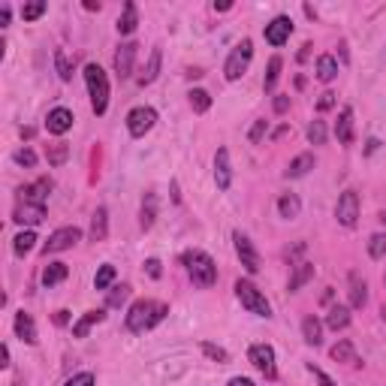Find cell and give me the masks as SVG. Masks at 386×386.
Wrapping results in <instances>:
<instances>
[{"instance_id":"1","label":"cell","mask_w":386,"mask_h":386,"mask_svg":"<svg viewBox=\"0 0 386 386\" xmlns=\"http://www.w3.org/2000/svg\"><path fill=\"white\" fill-rule=\"evenodd\" d=\"M166 314H169V305H163V302H151V299H139V302L130 305L127 320H124V323H127L130 332L142 335V332H148V329H154Z\"/></svg>"},{"instance_id":"2","label":"cell","mask_w":386,"mask_h":386,"mask_svg":"<svg viewBox=\"0 0 386 386\" xmlns=\"http://www.w3.org/2000/svg\"><path fill=\"white\" fill-rule=\"evenodd\" d=\"M181 263H185L190 281L197 283V287L209 290L218 283V266H214V259L206 254V251H185L181 254Z\"/></svg>"},{"instance_id":"3","label":"cell","mask_w":386,"mask_h":386,"mask_svg":"<svg viewBox=\"0 0 386 386\" xmlns=\"http://www.w3.org/2000/svg\"><path fill=\"white\" fill-rule=\"evenodd\" d=\"M85 85L90 94V109L94 115H106L109 109V78L100 64H85Z\"/></svg>"},{"instance_id":"4","label":"cell","mask_w":386,"mask_h":386,"mask_svg":"<svg viewBox=\"0 0 386 386\" xmlns=\"http://www.w3.org/2000/svg\"><path fill=\"white\" fill-rule=\"evenodd\" d=\"M235 296H238V302H242L251 314L266 317V320L271 317V305H269V299L263 296V293L257 290V283L245 281V278H238V281H235Z\"/></svg>"},{"instance_id":"5","label":"cell","mask_w":386,"mask_h":386,"mask_svg":"<svg viewBox=\"0 0 386 386\" xmlns=\"http://www.w3.org/2000/svg\"><path fill=\"white\" fill-rule=\"evenodd\" d=\"M251 58H254V42H251V40L235 42V45H233V52H230V58H226V64H223V76H226V82H235V78H242L245 70L251 66Z\"/></svg>"},{"instance_id":"6","label":"cell","mask_w":386,"mask_h":386,"mask_svg":"<svg viewBox=\"0 0 386 386\" xmlns=\"http://www.w3.org/2000/svg\"><path fill=\"white\" fill-rule=\"evenodd\" d=\"M82 238V230L78 226H61V230H54L49 235V242L42 245V254L49 257V254H61V251H70V247Z\"/></svg>"},{"instance_id":"7","label":"cell","mask_w":386,"mask_h":386,"mask_svg":"<svg viewBox=\"0 0 386 386\" xmlns=\"http://www.w3.org/2000/svg\"><path fill=\"white\" fill-rule=\"evenodd\" d=\"M335 218L341 226H356L359 221V193L356 190H344L341 197H338V206H335Z\"/></svg>"},{"instance_id":"8","label":"cell","mask_w":386,"mask_h":386,"mask_svg":"<svg viewBox=\"0 0 386 386\" xmlns=\"http://www.w3.org/2000/svg\"><path fill=\"white\" fill-rule=\"evenodd\" d=\"M154 124H157V112L151 106H136L130 115H127V130H130L133 139H142V136L148 133Z\"/></svg>"},{"instance_id":"9","label":"cell","mask_w":386,"mask_h":386,"mask_svg":"<svg viewBox=\"0 0 386 386\" xmlns=\"http://www.w3.org/2000/svg\"><path fill=\"white\" fill-rule=\"evenodd\" d=\"M233 242H235V254H238V259H242L245 271H247V275H257V271H259V254H257L254 242L245 233H238V230L233 233Z\"/></svg>"},{"instance_id":"10","label":"cell","mask_w":386,"mask_h":386,"mask_svg":"<svg viewBox=\"0 0 386 386\" xmlns=\"http://www.w3.org/2000/svg\"><path fill=\"white\" fill-rule=\"evenodd\" d=\"M247 359L254 362V365L266 374L269 380L278 378V368H275V350H271L269 344H251V350H247Z\"/></svg>"},{"instance_id":"11","label":"cell","mask_w":386,"mask_h":386,"mask_svg":"<svg viewBox=\"0 0 386 386\" xmlns=\"http://www.w3.org/2000/svg\"><path fill=\"white\" fill-rule=\"evenodd\" d=\"M136 52H139V45H136L133 40L118 45V52H115V73H118V78H130V76H133Z\"/></svg>"},{"instance_id":"12","label":"cell","mask_w":386,"mask_h":386,"mask_svg":"<svg viewBox=\"0 0 386 386\" xmlns=\"http://www.w3.org/2000/svg\"><path fill=\"white\" fill-rule=\"evenodd\" d=\"M214 185H218V190H230L233 185V163L226 148H218V154H214Z\"/></svg>"},{"instance_id":"13","label":"cell","mask_w":386,"mask_h":386,"mask_svg":"<svg viewBox=\"0 0 386 386\" xmlns=\"http://www.w3.org/2000/svg\"><path fill=\"white\" fill-rule=\"evenodd\" d=\"M266 42H271V45H283L290 40V33H293V21L287 18V16H278V18H271L269 25H266Z\"/></svg>"},{"instance_id":"14","label":"cell","mask_w":386,"mask_h":386,"mask_svg":"<svg viewBox=\"0 0 386 386\" xmlns=\"http://www.w3.org/2000/svg\"><path fill=\"white\" fill-rule=\"evenodd\" d=\"M73 112L70 109H64V106H58V109H52L49 112V118H45V130H49L52 136H64L66 130L73 127Z\"/></svg>"},{"instance_id":"15","label":"cell","mask_w":386,"mask_h":386,"mask_svg":"<svg viewBox=\"0 0 386 386\" xmlns=\"http://www.w3.org/2000/svg\"><path fill=\"white\" fill-rule=\"evenodd\" d=\"M49 190H52V178H40L33 181V185L21 187V199L30 202V206H45V199H49Z\"/></svg>"},{"instance_id":"16","label":"cell","mask_w":386,"mask_h":386,"mask_svg":"<svg viewBox=\"0 0 386 386\" xmlns=\"http://www.w3.org/2000/svg\"><path fill=\"white\" fill-rule=\"evenodd\" d=\"M335 136L341 145H350L353 142V109L344 106L341 112H338V121H335Z\"/></svg>"},{"instance_id":"17","label":"cell","mask_w":386,"mask_h":386,"mask_svg":"<svg viewBox=\"0 0 386 386\" xmlns=\"http://www.w3.org/2000/svg\"><path fill=\"white\" fill-rule=\"evenodd\" d=\"M16 335L21 338L25 344H37V323H33V317L28 311H18L16 314Z\"/></svg>"},{"instance_id":"18","label":"cell","mask_w":386,"mask_h":386,"mask_svg":"<svg viewBox=\"0 0 386 386\" xmlns=\"http://www.w3.org/2000/svg\"><path fill=\"white\" fill-rule=\"evenodd\" d=\"M13 221L21 223V226H37L45 221V206H30V202H25V206H18L16 214H13Z\"/></svg>"},{"instance_id":"19","label":"cell","mask_w":386,"mask_h":386,"mask_svg":"<svg viewBox=\"0 0 386 386\" xmlns=\"http://www.w3.org/2000/svg\"><path fill=\"white\" fill-rule=\"evenodd\" d=\"M302 338H305V344H311V347H320L323 344V323L317 320L314 314L302 320Z\"/></svg>"},{"instance_id":"20","label":"cell","mask_w":386,"mask_h":386,"mask_svg":"<svg viewBox=\"0 0 386 386\" xmlns=\"http://www.w3.org/2000/svg\"><path fill=\"white\" fill-rule=\"evenodd\" d=\"M106 235H109V211L100 206L94 218H90V242H106Z\"/></svg>"},{"instance_id":"21","label":"cell","mask_w":386,"mask_h":386,"mask_svg":"<svg viewBox=\"0 0 386 386\" xmlns=\"http://www.w3.org/2000/svg\"><path fill=\"white\" fill-rule=\"evenodd\" d=\"M368 302V287L356 271H350V308H365Z\"/></svg>"},{"instance_id":"22","label":"cell","mask_w":386,"mask_h":386,"mask_svg":"<svg viewBox=\"0 0 386 386\" xmlns=\"http://www.w3.org/2000/svg\"><path fill=\"white\" fill-rule=\"evenodd\" d=\"M302 211V199L296 197V193H283V197L278 199V214L283 221H296Z\"/></svg>"},{"instance_id":"23","label":"cell","mask_w":386,"mask_h":386,"mask_svg":"<svg viewBox=\"0 0 386 386\" xmlns=\"http://www.w3.org/2000/svg\"><path fill=\"white\" fill-rule=\"evenodd\" d=\"M326 326L338 332V329H347L350 326V305H332L326 314Z\"/></svg>"},{"instance_id":"24","label":"cell","mask_w":386,"mask_h":386,"mask_svg":"<svg viewBox=\"0 0 386 386\" xmlns=\"http://www.w3.org/2000/svg\"><path fill=\"white\" fill-rule=\"evenodd\" d=\"M136 28H139V9H136V4H124V13H121V18H118V33H133Z\"/></svg>"},{"instance_id":"25","label":"cell","mask_w":386,"mask_h":386,"mask_svg":"<svg viewBox=\"0 0 386 386\" xmlns=\"http://www.w3.org/2000/svg\"><path fill=\"white\" fill-rule=\"evenodd\" d=\"M311 278H314V263H299L296 269H293L287 290H290V293H296V290H302V287H305V283H308Z\"/></svg>"},{"instance_id":"26","label":"cell","mask_w":386,"mask_h":386,"mask_svg":"<svg viewBox=\"0 0 386 386\" xmlns=\"http://www.w3.org/2000/svg\"><path fill=\"white\" fill-rule=\"evenodd\" d=\"M103 320H106V314H103V311H88V314L82 317V320H78V323L73 326V335H76V338H88L90 329H94L97 323H103Z\"/></svg>"},{"instance_id":"27","label":"cell","mask_w":386,"mask_h":386,"mask_svg":"<svg viewBox=\"0 0 386 386\" xmlns=\"http://www.w3.org/2000/svg\"><path fill=\"white\" fill-rule=\"evenodd\" d=\"M157 221V197L154 193H145V199H142V211H139V223H142V230H151Z\"/></svg>"},{"instance_id":"28","label":"cell","mask_w":386,"mask_h":386,"mask_svg":"<svg viewBox=\"0 0 386 386\" xmlns=\"http://www.w3.org/2000/svg\"><path fill=\"white\" fill-rule=\"evenodd\" d=\"M66 275H70V266L66 263H49L42 269V283L45 287H54V283H61Z\"/></svg>"},{"instance_id":"29","label":"cell","mask_w":386,"mask_h":386,"mask_svg":"<svg viewBox=\"0 0 386 386\" xmlns=\"http://www.w3.org/2000/svg\"><path fill=\"white\" fill-rule=\"evenodd\" d=\"M311 169H314V154H299L296 160L287 166V172H283V175H287V178H302V175H308Z\"/></svg>"},{"instance_id":"30","label":"cell","mask_w":386,"mask_h":386,"mask_svg":"<svg viewBox=\"0 0 386 386\" xmlns=\"http://www.w3.org/2000/svg\"><path fill=\"white\" fill-rule=\"evenodd\" d=\"M335 76H338V61L332 54H320V58H317V78H320V82H332Z\"/></svg>"},{"instance_id":"31","label":"cell","mask_w":386,"mask_h":386,"mask_svg":"<svg viewBox=\"0 0 386 386\" xmlns=\"http://www.w3.org/2000/svg\"><path fill=\"white\" fill-rule=\"evenodd\" d=\"M160 61H163V52L160 49H151V58H148V64H145V73L139 76L142 85H151L154 78H157V73H160Z\"/></svg>"},{"instance_id":"32","label":"cell","mask_w":386,"mask_h":386,"mask_svg":"<svg viewBox=\"0 0 386 386\" xmlns=\"http://www.w3.org/2000/svg\"><path fill=\"white\" fill-rule=\"evenodd\" d=\"M66 157H70V145H64V142H54V145L45 148V160H49V166L66 163Z\"/></svg>"},{"instance_id":"33","label":"cell","mask_w":386,"mask_h":386,"mask_svg":"<svg viewBox=\"0 0 386 386\" xmlns=\"http://www.w3.org/2000/svg\"><path fill=\"white\" fill-rule=\"evenodd\" d=\"M115 275H118V271H115V266L103 263V266L97 269V275H94V287H97V290H109L112 283H115Z\"/></svg>"},{"instance_id":"34","label":"cell","mask_w":386,"mask_h":386,"mask_svg":"<svg viewBox=\"0 0 386 386\" xmlns=\"http://www.w3.org/2000/svg\"><path fill=\"white\" fill-rule=\"evenodd\" d=\"M281 66H283V61L278 58V54H275V58L269 61V66H266V78H263V88L269 90V94H271V90H275L278 78H281Z\"/></svg>"},{"instance_id":"35","label":"cell","mask_w":386,"mask_h":386,"mask_svg":"<svg viewBox=\"0 0 386 386\" xmlns=\"http://www.w3.org/2000/svg\"><path fill=\"white\" fill-rule=\"evenodd\" d=\"M33 242H37V233H33V230L18 233V235H16V245H13L16 257H25V254H30V251H33Z\"/></svg>"},{"instance_id":"36","label":"cell","mask_w":386,"mask_h":386,"mask_svg":"<svg viewBox=\"0 0 386 386\" xmlns=\"http://www.w3.org/2000/svg\"><path fill=\"white\" fill-rule=\"evenodd\" d=\"M329 356H332L335 362H356V353H353V344L347 341V338H341L332 350H329Z\"/></svg>"},{"instance_id":"37","label":"cell","mask_w":386,"mask_h":386,"mask_svg":"<svg viewBox=\"0 0 386 386\" xmlns=\"http://www.w3.org/2000/svg\"><path fill=\"white\" fill-rule=\"evenodd\" d=\"M190 106H193V112H209L211 109V94L209 90H202V88H193L190 90Z\"/></svg>"},{"instance_id":"38","label":"cell","mask_w":386,"mask_h":386,"mask_svg":"<svg viewBox=\"0 0 386 386\" xmlns=\"http://www.w3.org/2000/svg\"><path fill=\"white\" fill-rule=\"evenodd\" d=\"M45 9H49V4H45V0H33V4H25L21 6V18L25 21H37Z\"/></svg>"},{"instance_id":"39","label":"cell","mask_w":386,"mask_h":386,"mask_svg":"<svg viewBox=\"0 0 386 386\" xmlns=\"http://www.w3.org/2000/svg\"><path fill=\"white\" fill-rule=\"evenodd\" d=\"M368 254H371V259H383L386 257V235L383 233H374L368 238Z\"/></svg>"},{"instance_id":"40","label":"cell","mask_w":386,"mask_h":386,"mask_svg":"<svg viewBox=\"0 0 386 386\" xmlns=\"http://www.w3.org/2000/svg\"><path fill=\"white\" fill-rule=\"evenodd\" d=\"M54 66H58V76H61V82H70V78H73V64L66 61L64 49H58V52H54Z\"/></svg>"},{"instance_id":"41","label":"cell","mask_w":386,"mask_h":386,"mask_svg":"<svg viewBox=\"0 0 386 386\" xmlns=\"http://www.w3.org/2000/svg\"><path fill=\"white\" fill-rule=\"evenodd\" d=\"M127 299H130V287H127V283H121V287H112L106 305H109V308H121Z\"/></svg>"},{"instance_id":"42","label":"cell","mask_w":386,"mask_h":386,"mask_svg":"<svg viewBox=\"0 0 386 386\" xmlns=\"http://www.w3.org/2000/svg\"><path fill=\"white\" fill-rule=\"evenodd\" d=\"M199 347H202V353H206L209 359H214V362H221V365H223V362H230V353H226V350H223V347H218V344H211V341H202Z\"/></svg>"},{"instance_id":"43","label":"cell","mask_w":386,"mask_h":386,"mask_svg":"<svg viewBox=\"0 0 386 386\" xmlns=\"http://www.w3.org/2000/svg\"><path fill=\"white\" fill-rule=\"evenodd\" d=\"M308 142L311 145H323L326 142V124L323 121H311L308 124Z\"/></svg>"},{"instance_id":"44","label":"cell","mask_w":386,"mask_h":386,"mask_svg":"<svg viewBox=\"0 0 386 386\" xmlns=\"http://www.w3.org/2000/svg\"><path fill=\"white\" fill-rule=\"evenodd\" d=\"M269 133V121L266 118H259V121H254V127H251V133H247V139H251L254 145L257 142H263V136Z\"/></svg>"},{"instance_id":"45","label":"cell","mask_w":386,"mask_h":386,"mask_svg":"<svg viewBox=\"0 0 386 386\" xmlns=\"http://www.w3.org/2000/svg\"><path fill=\"white\" fill-rule=\"evenodd\" d=\"M97 383V378L90 371H78V374H73L70 380H66L64 386H94Z\"/></svg>"},{"instance_id":"46","label":"cell","mask_w":386,"mask_h":386,"mask_svg":"<svg viewBox=\"0 0 386 386\" xmlns=\"http://www.w3.org/2000/svg\"><path fill=\"white\" fill-rule=\"evenodd\" d=\"M13 157H16V163H18V166H33V163H37V154H33L30 148H18Z\"/></svg>"},{"instance_id":"47","label":"cell","mask_w":386,"mask_h":386,"mask_svg":"<svg viewBox=\"0 0 386 386\" xmlns=\"http://www.w3.org/2000/svg\"><path fill=\"white\" fill-rule=\"evenodd\" d=\"M308 371L314 374V380H317V383H320V386H335V380H332V378H329V374H326V371H320V368H314V365H308Z\"/></svg>"},{"instance_id":"48","label":"cell","mask_w":386,"mask_h":386,"mask_svg":"<svg viewBox=\"0 0 386 386\" xmlns=\"http://www.w3.org/2000/svg\"><path fill=\"white\" fill-rule=\"evenodd\" d=\"M335 106V94L332 90H326V94H320V100H317V109L326 112V109H332Z\"/></svg>"},{"instance_id":"49","label":"cell","mask_w":386,"mask_h":386,"mask_svg":"<svg viewBox=\"0 0 386 386\" xmlns=\"http://www.w3.org/2000/svg\"><path fill=\"white\" fill-rule=\"evenodd\" d=\"M287 109H290V97L287 94H278L275 97V112H278V115H283Z\"/></svg>"},{"instance_id":"50","label":"cell","mask_w":386,"mask_h":386,"mask_svg":"<svg viewBox=\"0 0 386 386\" xmlns=\"http://www.w3.org/2000/svg\"><path fill=\"white\" fill-rule=\"evenodd\" d=\"M145 269H148V275H151V278H160V275H163L160 259H148V263H145Z\"/></svg>"},{"instance_id":"51","label":"cell","mask_w":386,"mask_h":386,"mask_svg":"<svg viewBox=\"0 0 386 386\" xmlns=\"http://www.w3.org/2000/svg\"><path fill=\"white\" fill-rule=\"evenodd\" d=\"M9 16H13V9H9V4H4V6H0V28L9 25Z\"/></svg>"},{"instance_id":"52","label":"cell","mask_w":386,"mask_h":386,"mask_svg":"<svg viewBox=\"0 0 386 386\" xmlns=\"http://www.w3.org/2000/svg\"><path fill=\"white\" fill-rule=\"evenodd\" d=\"M230 386H257V383H254L251 378H233V380H230Z\"/></svg>"},{"instance_id":"53","label":"cell","mask_w":386,"mask_h":386,"mask_svg":"<svg viewBox=\"0 0 386 386\" xmlns=\"http://www.w3.org/2000/svg\"><path fill=\"white\" fill-rule=\"evenodd\" d=\"M226 9H233L230 0H221V4H218V0H214V13H226Z\"/></svg>"},{"instance_id":"54","label":"cell","mask_w":386,"mask_h":386,"mask_svg":"<svg viewBox=\"0 0 386 386\" xmlns=\"http://www.w3.org/2000/svg\"><path fill=\"white\" fill-rule=\"evenodd\" d=\"M66 320H70V311H58V314H54V323H58V326H66Z\"/></svg>"},{"instance_id":"55","label":"cell","mask_w":386,"mask_h":386,"mask_svg":"<svg viewBox=\"0 0 386 386\" xmlns=\"http://www.w3.org/2000/svg\"><path fill=\"white\" fill-rule=\"evenodd\" d=\"M378 148H380V142H378V139H368V145H365V154H374Z\"/></svg>"},{"instance_id":"56","label":"cell","mask_w":386,"mask_h":386,"mask_svg":"<svg viewBox=\"0 0 386 386\" xmlns=\"http://www.w3.org/2000/svg\"><path fill=\"white\" fill-rule=\"evenodd\" d=\"M0 356H4V362H0V365L6 368V365H9V347H6V344H4V350H0Z\"/></svg>"},{"instance_id":"57","label":"cell","mask_w":386,"mask_h":386,"mask_svg":"<svg viewBox=\"0 0 386 386\" xmlns=\"http://www.w3.org/2000/svg\"><path fill=\"white\" fill-rule=\"evenodd\" d=\"M380 221H383V223H386V211H383V214H380Z\"/></svg>"},{"instance_id":"58","label":"cell","mask_w":386,"mask_h":386,"mask_svg":"<svg viewBox=\"0 0 386 386\" xmlns=\"http://www.w3.org/2000/svg\"><path fill=\"white\" fill-rule=\"evenodd\" d=\"M383 281H386V278H383Z\"/></svg>"}]
</instances>
